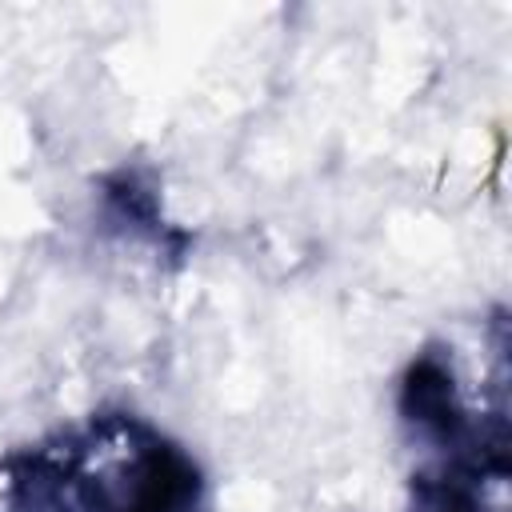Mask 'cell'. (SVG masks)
<instances>
[{
    "instance_id": "3",
    "label": "cell",
    "mask_w": 512,
    "mask_h": 512,
    "mask_svg": "<svg viewBox=\"0 0 512 512\" xmlns=\"http://www.w3.org/2000/svg\"><path fill=\"white\" fill-rule=\"evenodd\" d=\"M104 200H108V212L124 224H132L136 232H148V236H160V204H156V192L152 184H144L136 172H116L104 180Z\"/></svg>"
},
{
    "instance_id": "1",
    "label": "cell",
    "mask_w": 512,
    "mask_h": 512,
    "mask_svg": "<svg viewBox=\"0 0 512 512\" xmlns=\"http://www.w3.org/2000/svg\"><path fill=\"white\" fill-rule=\"evenodd\" d=\"M204 496L192 452L124 412L8 460L12 512H204Z\"/></svg>"
},
{
    "instance_id": "2",
    "label": "cell",
    "mask_w": 512,
    "mask_h": 512,
    "mask_svg": "<svg viewBox=\"0 0 512 512\" xmlns=\"http://www.w3.org/2000/svg\"><path fill=\"white\" fill-rule=\"evenodd\" d=\"M408 512H488L484 476L452 460L432 472H416L408 484Z\"/></svg>"
}]
</instances>
